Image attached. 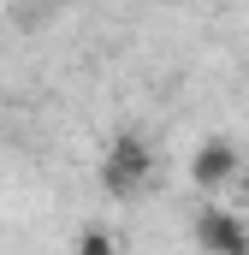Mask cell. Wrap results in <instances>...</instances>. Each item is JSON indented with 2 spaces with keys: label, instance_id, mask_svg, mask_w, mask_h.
Masks as SVG:
<instances>
[{
  "label": "cell",
  "instance_id": "6da1fadb",
  "mask_svg": "<svg viewBox=\"0 0 249 255\" xmlns=\"http://www.w3.org/2000/svg\"><path fill=\"white\" fill-rule=\"evenodd\" d=\"M148 172H154V154H148V142L142 136H113V148H107V160H101V184L107 196H136L148 184Z\"/></svg>",
  "mask_w": 249,
  "mask_h": 255
},
{
  "label": "cell",
  "instance_id": "7a4b0ae2",
  "mask_svg": "<svg viewBox=\"0 0 249 255\" xmlns=\"http://www.w3.org/2000/svg\"><path fill=\"white\" fill-rule=\"evenodd\" d=\"M196 244H202V250L244 255L249 250V226L238 220V214H226V208H202V220H196Z\"/></svg>",
  "mask_w": 249,
  "mask_h": 255
},
{
  "label": "cell",
  "instance_id": "3957f363",
  "mask_svg": "<svg viewBox=\"0 0 249 255\" xmlns=\"http://www.w3.org/2000/svg\"><path fill=\"white\" fill-rule=\"evenodd\" d=\"M190 178H196L202 190H220L226 178H238V148L220 142V136H208V142L196 148V160H190Z\"/></svg>",
  "mask_w": 249,
  "mask_h": 255
},
{
  "label": "cell",
  "instance_id": "277c9868",
  "mask_svg": "<svg viewBox=\"0 0 249 255\" xmlns=\"http://www.w3.org/2000/svg\"><path fill=\"white\" fill-rule=\"evenodd\" d=\"M77 250H83V255H107V250H113V238H107V232H83Z\"/></svg>",
  "mask_w": 249,
  "mask_h": 255
}]
</instances>
